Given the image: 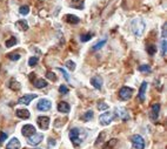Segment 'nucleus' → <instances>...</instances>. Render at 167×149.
Segmentation results:
<instances>
[{"label": "nucleus", "instance_id": "1", "mask_svg": "<svg viewBox=\"0 0 167 149\" xmlns=\"http://www.w3.org/2000/svg\"><path fill=\"white\" fill-rule=\"evenodd\" d=\"M68 136H70V140L72 141L73 146L74 147H79L82 143V141L86 138V133L84 130H80L79 128H72L70 130Z\"/></svg>", "mask_w": 167, "mask_h": 149}, {"label": "nucleus", "instance_id": "2", "mask_svg": "<svg viewBox=\"0 0 167 149\" xmlns=\"http://www.w3.org/2000/svg\"><path fill=\"white\" fill-rule=\"evenodd\" d=\"M131 28H132V32L135 37H141L145 32L146 24L141 18H135L131 24Z\"/></svg>", "mask_w": 167, "mask_h": 149}, {"label": "nucleus", "instance_id": "3", "mask_svg": "<svg viewBox=\"0 0 167 149\" xmlns=\"http://www.w3.org/2000/svg\"><path fill=\"white\" fill-rule=\"evenodd\" d=\"M131 141H132V146L134 149H144L145 148V140L144 138L139 135V134H135L131 138Z\"/></svg>", "mask_w": 167, "mask_h": 149}, {"label": "nucleus", "instance_id": "4", "mask_svg": "<svg viewBox=\"0 0 167 149\" xmlns=\"http://www.w3.org/2000/svg\"><path fill=\"white\" fill-rule=\"evenodd\" d=\"M133 95V89L132 88H129V87H121L120 88V91H119V97L121 99V100H124V101H127L129 100L131 97Z\"/></svg>", "mask_w": 167, "mask_h": 149}, {"label": "nucleus", "instance_id": "5", "mask_svg": "<svg viewBox=\"0 0 167 149\" xmlns=\"http://www.w3.org/2000/svg\"><path fill=\"white\" fill-rule=\"evenodd\" d=\"M43 140H44V134L34 133L33 135L28 136V138H27V143L30 144V146H38Z\"/></svg>", "mask_w": 167, "mask_h": 149}, {"label": "nucleus", "instance_id": "6", "mask_svg": "<svg viewBox=\"0 0 167 149\" xmlns=\"http://www.w3.org/2000/svg\"><path fill=\"white\" fill-rule=\"evenodd\" d=\"M51 107H52V103L49 99H40L39 102L37 103V109L40 112H47L51 109Z\"/></svg>", "mask_w": 167, "mask_h": 149}, {"label": "nucleus", "instance_id": "7", "mask_svg": "<svg viewBox=\"0 0 167 149\" xmlns=\"http://www.w3.org/2000/svg\"><path fill=\"white\" fill-rule=\"evenodd\" d=\"M113 119H114V115L112 114V113L106 112L100 115V117H99V122H100V124H103V126H108L109 123L113 121Z\"/></svg>", "mask_w": 167, "mask_h": 149}, {"label": "nucleus", "instance_id": "8", "mask_svg": "<svg viewBox=\"0 0 167 149\" xmlns=\"http://www.w3.org/2000/svg\"><path fill=\"white\" fill-rule=\"evenodd\" d=\"M114 113H115V115H117L120 120H123V121L129 120V114H128V112H127V109H125L123 107H117V108L114 109Z\"/></svg>", "mask_w": 167, "mask_h": 149}, {"label": "nucleus", "instance_id": "9", "mask_svg": "<svg viewBox=\"0 0 167 149\" xmlns=\"http://www.w3.org/2000/svg\"><path fill=\"white\" fill-rule=\"evenodd\" d=\"M37 123H38V126L40 129L46 130V129H49V116H39L38 119H37Z\"/></svg>", "mask_w": 167, "mask_h": 149}, {"label": "nucleus", "instance_id": "10", "mask_svg": "<svg viewBox=\"0 0 167 149\" xmlns=\"http://www.w3.org/2000/svg\"><path fill=\"white\" fill-rule=\"evenodd\" d=\"M37 96H38L37 94H25V95L21 96V97L18 100V103L27 106V105H30V103H31V101H32V100H34Z\"/></svg>", "mask_w": 167, "mask_h": 149}, {"label": "nucleus", "instance_id": "11", "mask_svg": "<svg viewBox=\"0 0 167 149\" xmlns=\"http://www.w3.org/2000/svg\"><path fill=\"white\" fill-rule=\"evenodd\" d=\"M35 132H37V129H35V127H34L33 124H25L21 129V134L24 135V136H26V138L33 135Z\"/></svg>", "mask_w": 167, "mask_h": 149}, {"label": "nucleus", "instance_id": "12", "mask_svg": "<svg viewBox=\"0 0 167 149\" xmlns=\"http://www.w3.org/2000/svg\"><path fill=\"white\" fill-rule=\"evenodd\" d=\"M159 113H160V105L154 103L151 107V113H150V117H151L152 121H156V119L159 117Z\"/></svg>", "mask_w": 167, "mask_h": 149}, {"label": "nucleus", "instance_id": "13", "mask_svg": "<svg viewBox=\"0 0 167 149\" xmlns=\"http://www.w3.org/2000/svg\"><path fill=\"white\" fill-rule=\"evenodd\" d=\"M146 91H147V82L144 81L141 84L140 88H139V93H138V99L140 102L145 101V96H146Z\"/></svg>", "mask_w": 167, "mask_h": 149}, {"label": "nucleus", "instance_id": "14", "mask_svg": "<svg viewBox=\"0 0 167 149\" xmlns=\"http://www.w3.org/2000/svg\"><path fill=\"white\" fill-rule=\"evenodd\" d=\"M103 78L101 76H93L91 79V85L94 87V88H97V89H101V87H103Z\"/></svg>", "mask_w": 167, "mask_h": 149}, {"label": "nucleus", "instance_id": "15", "mask_svg": "<svg viewBox=\"0 0 167 149\" xmlns=\"http://www.w3.org/2000/svg\"><path fill=\"white\" fill-rule=\"evenodd\" d=\"M20 148V141L16 138H13L6 144V149H19Z\"/></svg>", "mask_w": 167, "mask_h": 149}, {"label": "nucleus", "instance_id": "16", "mask_svg": "<svg viewBox=\"0 0 167 149\" xmlns=\"http://www.w3.org/2000/svg\"><path fill=\"white\" fill-rule=\"evenodd\" d=\"M58 112L60 113H64V114H67V113H70L71 111V107L70 105L67 103V102H65V101H61L58 103Z\"/></svg>", "mask_w": 167, "mask_h": 149}, {"label": "nucleus", "instance_id": "17", "mask_svg": "<svg viewBox=\"0 0 167 149\" xmlns=\"http://www.w3.org/2000/svg\"><path fill=\"white\" fill-rule=\"evenodd\" d=\"M65 21L68 22V24H72V25H77L80 22V19L78 18L77 16H73V14H66L64 16Z\"/></svg>", "mask_w": 167, "mask_h": 149}, {"label": "nucleus", "instance_id": "18", "mask_svg": "<svg viewBox=\"0 0 167 149\" xmlns=\"http://www.w3.org/2000/svg\"><path fill=\"white\" fill-rule=\"evenodd\" d=\"M16 115L19 117V119H24V120H25V119H28L31 114H30V112H28L27 109H25V108H24V109H16Z\"/></svg>", "mask_w": 167, "mask_h": 149}, {"label": "nucleus", "instance_id": "19", "mask_svg": "<svg viewBox=\"0 0 167 149\" xmlns=\"http://www.w3.org/2000/svg\"><path fill=\"white\" fill-rule=\"evenodd\" d=\"M33 85L35 88H39V89H41V88H45V87H47V81L44 80V79H35V80L33 81Z\"/></svg>", "mask_w": 167, "mask_h": 149}, {"label": "nucleus", "instance_id": "20", "mask_svg": "<svg viewBox=\"0 0 167 149\" xmlns=\"http://www.w3.org/2000/svg\"><path fill=\"white\" fill-rule=\"evenodd\" d=\"M16 27L19 31H27L28 29V24L26 20H18L16 22Z\"/></svg>", "mask_w": 167, "mask_h": 149}, {"label": "nucleus", "instance_id": "21", "mask_svg": "<svg viewBox=\"0 0 167 149\" xmlns=\"http://www.w3.org/2000/svg\"><path fill=\"white\" fill-rule=\"evenodd\" d=\"M106 43H107V40H106V39H103L101 41H98L97 43H94V45L92 46V51H94V52H95V51L101 49V48H103L104 46L106 45Z\"/></svg>", "mask_w": 167, "mask_h": 149}, {"label": "nucleus", "instance_id": "22", "mask_svg": "<svg viewBox=\"0 0 167 149\" xmlns=\"http://www.w3.org/2000/svg\"><path fill=\"white\" fill-rule=\"evenodd\" d=\"M93 116H94V113L92 112V111H87V112L81 116V120L88 122V121H91L92 119H93Z\"/></svg>", "mask_w": 167, "mask_h": 149}, {"label": "nucleus", "instance_id": "23", "mask_svg": "<svg viewBox=\"0 0 167 149\" xmlns=\"http://www.w3.org/2000/svg\"><path fill=\"white\" fill-rule=\"evenodd\" d=\"M16 43H18V41H16V37H11L10 39H8V40H6L5 46H6L7 48L13 47V46H14V45H16Z\"/></svg>", "mask_w": 167, "mask_h": 149}, {"label": "nucleus", "instance_id": "24", "mask_svg": "<svg viewBox=\"0 0 167 149\" xmlns=\"http://www.w3.org/2000/svg\"><path fill=\"white\" fill-rule=\"evenodd\" d=\"M138 70L141 72V73H150L152 69L150 67V65H141V66L138 67Z\"/></svg>", "mask_w": 167, "mask_h": 149}, {"label": "nucleus", "instance_id": "25", "mask_svg": "<svg viewBox=\"0 0 167 149\" xmlns=\"http://www.w3.org/2000/svg\"><path fill=\"white\" fill-rule=\"evenodd\" d=\"M93 37V33H87V34H81L80 35V41L81 43H87L88 40H91Z\"/></svg>", "mask_w": 167, "mask_h": 149}, {"label": "nucleus", "instance_id": "26", "mask_svg": "<svg viewBox=\"0 0 167 149\" xmlns=\"http://www.w3.org/2000/svg\"><path fill=\"white\" fill-rule=\"evenodd\" d=\"M117 143H118V140L117 138H112L109 142H107V144L104 147V149H112L113 147H115L117 146Z\"/></svg>", "mask_w": 167, "mask_h": 149}, {"label": "nucleus", "instance_id": "27", "mask_svg": "<svg viewBox=\"0 0 167 149\" xmlns=\"http://www.w3.org/2000/svg\"><path fill=\"white\" fill-rule=\"evenodd\" d=\"M10 87H11V89H13V91H19L20 89V84L18 81L12 79L11 82H10Z\"/></svg>", "mask_w": 167, "mask_h": 149}, {"label": "nucleus", "instance_id": "28", "mask_svg": "<svg viewBox=\"0 0 167 149\" xmlns=\"http://www.w3.org/2000/svg\"><path fill=\"white\" fill-rule=\"evenodd\" d=\"M146 51H147V53L150 54V55H154V54L156 53L155 45H147V47H146Z\"/></svg>", "mask_w": 167, "mask_h": 149}, {"label": "nucleus", "instance_id": "29", "mask_svg": "<svg viewBox=\"0 0 167 149\" xmlns=\"http://www.w3.org/2000/svg\"><path fill=\"white\" fill-rule=\"evenodd\" d=\"M167 52V40L162 38L161 40V56H165Z\"/></svg>", "mask_w": 167, "mask_h": 149}, {"label": "nucleus", "instance_id": "30", "mask_svg": "<svg viewBox=\"0 0 167 149\" xmlns=\"http://www.w3.org/2000/svg\"><path fill=\"white\" fill-rule=\"evenodd\" d=\"M19 13H20L21 16H27V14L30 13V7H28L27 5L21 6V7L19 8Z\"/></svg>", "mask_w": 167, "mask_h": 149}, {"label": "nucleus", "instance_id": "31", "mask_svg": "<svg viewBox=\"0 0 167 149\" xmlns=\"http://www.w3.org/2000/svg\"><path fill=\"white\" fill-rule=\"evenodd\" d=\"M76 66H77L76 62H74V61H72V60H68V61H66V67L70 69V70H72V72L76 69Z\"/></svg>", "mask_w": 167, "mask_h": 149}, {"label": "nucleus", "instance_id": "32", "mask_svg": "<svg viewBox=\"0 0 167 149\" xmlns=\"http://www.w3.org/2000/svg\"><path fill=\"white\" fill-rule=\"evenodd\" d=\"M39 59L37 58V56H32V58H30V60H28V66L30 67H34L35 65L38 64Z\"/></svg>", "mask_w": 167, "mask_h": 149}, {"label": "nucleus", "instance_id": "33", "mask_svg": "<svg viewBox=\"0 0 167 149\" xmlns=\"http://www.w3.org/2000/svg\"><path fill=\"white\" fill-rule=\"evenodd\" d=\"M7 58L10 59V60H12V61H16V60H19V59H20V54L10 53L8 55H7Z\"/></svg>", "mask_w": 167, "mask_h": 149}, {"label": "nucleus", "instance_id": "34", "mask_svg": "<svg viewBox=\"0 0 167 149\" xmlns=\"http://www.w3.org/2000/svg\"><path fill=\"white\" fill-rule=\"evenodd\" d=\"M98 109H99V111H107L108 105L107 103H105L104 101L99 102V103H98Z\"/></svg>", "mask_w": 167, "mask_h": 149}, {"label": "nucleus", "instance_id": "35", "mask_svg": "<svg viewBox=\"0 0 167 149\" xmlns=\"http://www.w3.org/2000/svg\"><path fill=\"white\" fill-rule=\"evenodd\" d=\"M46 78L49 79L51 81H57V76H55V74H54L53 72H51V70H49V72L46 73Z\"/></svg>", "mask_w": 167, "mask_h": 149}, {"label": "nucleus", "instance_id": "36", "mask_svg": "<svg viewBox=\"0 0 167 149\" xmlns=\"http://www.w3.org/2000/svg\"><path fill=\"white\" fill-rule=\"evenodd\" d=\"M57 69H58V70H60V72L63 73V75H64V78H65V80L67 81V82H70V75L67 74V72H66L64 68H61V67H58Z\"/></svg>", "mask_w": 167, "mask_h": 149}, {"label": "nucleus", "instance_id": "37", "mask_svg": "<svg viewBox=\"0 0 167 149\" xmlns=\"http://www.w3.org/2000/svg\"><path fill=\"white\" fill-rule=\"evenodd\" d=\"M59 93L60 94H67V93H68V88L65 85H61L59 87Z\"/></svg>", "mask_w": 167, "mask_h": 149}, {"label": "nucleus", "instance_id": "38", "mask_svg": "<svg viewBox=\"0 0 167 149\" xmlns=\"http://www.w3.org/2000/svg\"><path fill=\"white\" fill-rule=\"evenodd\" d=\"M7 136H8V135H7L5 132H0V144L5 141L6 138H7Z\"/></svg>", "mask_w": 167, "mask_h": 149}, {"label": "nucleus", "instance_id": "39", "mask_svg": "<svg viewBox=\"0 0 167 149\" xmlns=\"http://www.w3.org/2000/svg\"><path fill=\"white\" fill-rule=\"evenodd\" d=\"M104 138H105V133H101V135H99L97 142H95V146H99V143H101V142H103V140H104Z\"/></svg>", "mask_w": 167, "mask_h": 149}, {"label": "nucleus", "instance_id": "40", "mask_svg": "<svg viewBox=\"0 0 167 149\" xmlns=\"http://www.w3.org/2000/svg\"><path fill=\"white\" fill-rule=\"evenodd\" d=\"M55 146V140H52V138H49V147H54Z\"/></svg>", "mask_w": 167, "mask_h": 149}, {"label": "nucleus", "instance_id": "41", "mask_svg": "<svg viewBox=\"0 0 167 149\" xmlns=\"http://www.w3.org/2000/svg\"><path fill=\"white\" fill-rule=\"evenodd\" d=\"M38 149H39V148H38Z\"/></svg>", "mask_w": 167, "mask_h": 149}]
</instances>
